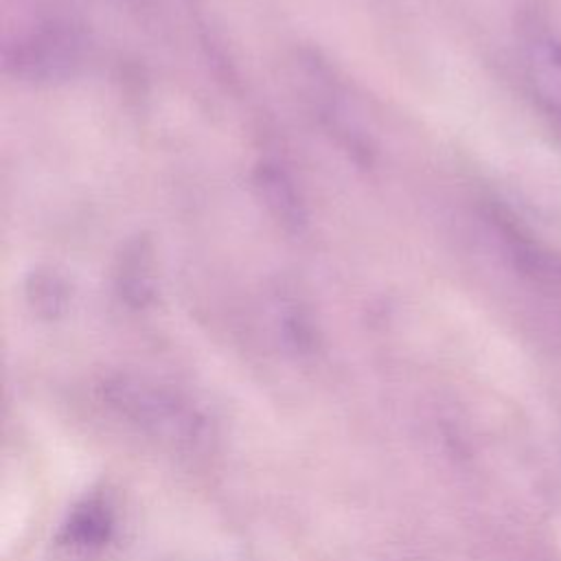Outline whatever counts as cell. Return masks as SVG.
I'll return each instance as SVG.
<instances>
[{"label":"cell","instance_id":"obj_5","mask_svg":"<svg viewBox=\"0 0 561 561\" xmlns=\"http://www.w3.org/2000/svg\"><path fill=\"white\" fill-rule=\"evenodd\" d=\"M526 72L535 94L561 114V39L535 35L526 42Z\"/></svg>","mask_w":561,"mask_h":561},{"label":"cell","instance_id":"obj_2","mask_svg":"<svg viewBox=\"0 0 561 561\" xmlns=\"http://www.w3.org/2000/svg\"><path fill=\"white\" fill-rule=\"evenodd\" d=\"M298 75L305 101L322 129L348 153L355 164L370 167L375 158L373 136L335 70L318 53L302 50L298 57Z\"/></svg>","mask_w":561,"mask_h":561},{"label":"cell","instance_id":"obj_1","mask_svg":"<svg viewBox=\"0 0 561 561\" xmlns=\"http://www.w3.org/2000/svg\"><path fill=\"white\" fill-rule=\"evenodd\" d=\"M85 59V37L68 20H42L2 46L4 72L33 85H55L72 79Z\"/></svg>","mask_w":561,"mask_h":561},{"label":"cell","instance_id":"obj_4","mask_svg":"<svg viewBox=\"0 0 561 561\" xmlns=\"http://www.w3.org/2000/svg\"><path fill=\"white\" fill-rule=\"evenodd\" d=\"M116 291L129 307H145L156 294V261L151 239L145 234L125 241L114 270Z\"/></svg>","mask_w":561,"mask_h":561},{"label":"cell","instance_id":"obj_3","mask_svg":"<svg viewBox=\"0 0 561 561\" xmlns=\"http://www.w3.org/2000/svg\"><path fill=\"white\" fill-rule=\"evenodd\" d=\"M254 188L274 221L289 234L309 230V208L294 175L276 160H261L252 171Z\"/></svg>","mask_w":561,"mask_h":561},{"label":"cell","instance_id":"obj_6","mask_svg":"<svg viewBox=\"0 0 561 561\" xmlns=\"http://www.w3.org/2000/svg\"><path fill=\"white\" fill-rule=\"evenodd\" d=\"M24 294L31 309L42 318H59L70 300L68 280L48 265H39L26 274Z\"/></svg>","mask_w":561,"mask_h":561}]
</instances>
